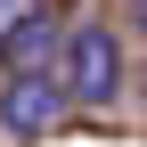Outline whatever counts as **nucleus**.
Returning <instances> with one entry per match:
<instances>
[{
    "instance_id": "3",
    "label": "nucleus",
    "mask_w": 147,
    "mask_h": 147,
    "mask_svg": "<svg viewBox=\"0 0 147 147\" xmlns=\"http://www.w3.org/2000/svg\"><path fill=\"white\" fill-rule=\"evenodd\" d=\"M49 49H57V25H49L41 8L25 16V25L0 41V57H8V74H49Z\"/></svg>"
},
{
    "instance_id": "2",
    "label": "nucleus",
    "mask_w": 147,
    "mask_h": 147,
    "mask_svg": "<svg viewBox=\"0 0 147 147\" xmlns=\"http://www.w3.org/2000/svg\"><path fill=\"white\" fill-rule=\"evenodd\" d=\"M65 123V82L57 74H8L0 82V131L8 139H49Z\"/></svg>"
},
{
    "instance_id": "1",
    "label": "nucleus",
    "mask_w": 147,
    "mask_h": 147,
    "mask_svg": "<svg viewBox=\"0 0 147 147\" xmlns=\"http://www.w3.org/2000/svg\"><path fill=\"white\" fill-rule=\"evenodd\" d=\"M57 82H65V106H106L123 90V41L106 25H74L57 49Z\"/></svg>"
},
{
    "instance_id": "4",
    "label": "nucleus",
    "mask_w": 147,
    "mask_h": 147,
    "mask_svg": "<svg viewBox=\"0 0 147 147\" xmlns=\"http://www.w3.org/2000/svg\"><path fill=\"white\" fill-rule=\"evenodd\" d=\"M25 16H33V0H0V41H8V33L25 25Z\"/></svg>"
}]
</instances>
